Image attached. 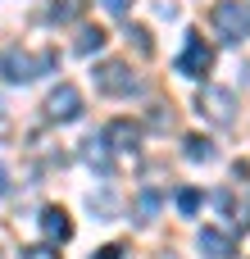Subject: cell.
Wrapping results in <instances>:
<instances>
[{
  "instance_id": "obj_2",
  "label": "cell",
  "mask_w": 250,
  "mask_h": 259,
  "mask_svg": "<svg viewBox=\"0 0 250 259\" xmlns=\"http://www.w3.org/2000/svg\"><path fill=\"white\" fill-rule=\"evenodd\" d=\"M59 64V55L55 50H41V55H27V50H5L0 55V73H5V82H32V77H41V73H50Z\"/></svg>"
},
{
  "instance_id": "obj_10",
  "label": "cell",
  "mask_w": 250,
  "mask_h": 259,
  "mask_svg": "<svg viewBox=\"0 0 250 259\" xmlns=\"http://www.w3.org/2000/svg\"><path fill=\"white\" fill-rule=\"evenodd\" d=\"M82 159H87L96 173H105V178L114 173V159H109V146H105V137H87V141H82Z\"/></svg>"
},
{
  "instance_id": "obj_17",
  "label": "cell",
  "mask_w": 250,
  "mask_h": 259,
  "mask_svg": "<svg viewBox=\"0 0 250 259\" xmlns=\"http://www.w3.org/2000/svg\"><path fill=\"white\" fill-rule=\"evenodd\" d=\"M23 259H64V255H59V246H55V241H46V246H27Z\"/></svg>"
},
{
  "instance_id": "obj_3",
  "label": "cell",
  "mask_w": 250,
  "mask_h": 259,
  "mask_svg": "<svg viewBox=\"0 0 250 259\" xmlns=\"http://www.w3.org/2000/svg\"><path fill=\"white\" fill-rule=\"evenodd\" d=\"M173 68H178L182 77H191V82L210 77V68H214V46H210L200 32H187V46H182V55H178Z\"/></svg>"
},
{
  "instance_id": "obj_1",
  "label": "cell",
  "mask_w": 250,
  "mask_h": 259,
  "mask_svg": "<svg viewBox=\"0 0 250 259\" xmlns=\"http://www.w3.org/2000/svg\"><path fill=\"white\" fill-rule=\"evenodd\" d=\"M210 23H214V32H219L228 46H241L250 36V5L246 0H214Z\"/></svg>"
},
{
  "instance_id": "obj_16",
  "label": "cell",
  "mask_w": 250,
  "mask_h": 259,
  "mask_svg": "<svg viewBox=\"0 0 250 259\" xmlns=\"http://www.w3.org/2000/svg\"><path fill=\"white\" fill-rule=\"evenodd\" d=\"M137 214H141V223H150V219L159 214V191H141V205H137Z\"/></svg>"
},
{
  "instance_id": "obj_21",
  "label": "cell",
  "mask_w": 250,
  "mask_h": 259,
  "mask_svg": "<svg viewBox=\"0 0 250 259\" xmlns=\"http://www.w3.org/2000/svg\"><path fill=\"white\" fill-rule=\"evenodd\" d=\"M0 196H9V173L0 168Z\"/></svg>"
},
{
  "instance_id": "obj_11",
  "label": "cell",
  "mask_w": 250,
  "mask_h": 259,
  "mask_svg": "<svg viewBox=\"0 0 250 259\" xmlns=\"http://www.w3.org/2000/svg\"><path fill=\"white\" fill-rule=\"evenodd\" d=\"M105 41H109V36H105V27H82V32H77V41H73V50H77V55H96Z\"/></svg>"
},
{
  "instance_id": "obj_14",
  "label": "cell",
  "mask_w": 250,
  "mask_h": 259,
  "mask_svg": "<svg viewBox=\"0 0 250 259\" xmlns=\"http://www.w3.org/2000/svg\"><path fill=\"white\" fill-rule=\"evenodd\" d=\"M182 146H187L182 155H187L191 164H200V159H214V141H210V137H187Z\"/></svg>"
},
{
  "instance_id": "obj_15",
  "label": "cell",
  "mask_w": 250,
  "mask_h": 259,
  "mask_svg": "<svg viewBox=\"0 0 250 259\" xmlns=\"http://www.w3.org/2000/svg\"><path fill=\"white\" fill-rule=\"evenodd\" d=\"M200 200H205V196H200V191H196V187H182V191H178V209H182V214H187V219H191V214H196V209H200Z\"/></svg>"
},
{
  "instance_id": "obj_20",
  "label": "cell",
  "mask_w": 250,
  "mask_h": 259,
  "mask_svg": "<svg viewBox=\"0 0 250 259\" xmlns=\"http://www.w3.org/2000/svg\"><path fill=\"white\" fill-rule=\"evenodd\" d=\"M100 5H105L109 14H123V9H128V0H100Z\"/></svg>"
},
{
  "instance_id": "obj_8",
  "label": "cell",
  "mask_w": 250,
  "mask_h": 259,
  "mask_svg": "<svg viewBox=\"0 0 250 259\" xmlns=\"http://www.w3.org/2000/svg\"><path fill=\"white\" fill-rule=\"evenodd\" d=\"M41 232H46V241L64 246V241L73 237V219H68V209H59V205H46V209H41Z\"/></svg>"
},
{
  "instance_id": "obj_4",
  "label": "cell",
  "mask_w": 250,
  "mask_h": 259,
  "mask_svg": "<svg viewBox=\"0 0 250 259\" xmlns=\"http://www.w3.org/2000/svg\"><path fill=\"white\" fill-rule=\"evenodd\" d=\"M82 109H87V105H82V91H77L73 82H59V87L46 96V118H50V123H77Z\"/></svg>"
},
{
  "instance_id": "obj_6",
  "label": "cell",
  "mask_w": 250,
  "mask_h": 259,
  "mask_svg": "<svg viewBox=\"0 0 250 259\" xmlns=\"http://www.w3.org/2000/svg\"><path fill=\"white\" fill-rule=\"evenodd\" d=\"M196 109L210 118V123H219V127H232V109H237V100H232V91H223V87H205L200 96H196Z\"/></svg>"
},
{
  "instance_id": "obj_18",
  "label": "cell",
  "mask_w": 250,
  "mask_h": 259,
  "mask_svg": "<svg viewBox=\"0 0 250 259\" xmlns=\"http://www.w3.org/2000/svg\"><path fill=\"white\" fill-rule=\"evenodd\" d=\"M9 137H14V118H9V114H5V109H0V146H5V141H9Z\"/></svg>"
},
{
  "instance_id": "obj_12",
  "label": "cell",
  "mask_w": 250,
  "mask_h": 259,
  "mask_svg": "<svg viewBox=\"0 0 250 259\" xmlns=\"http://www.w3.org/2000/svg\"><path fill=\"white\" fill-rule=\"evenodd\" d=\"M128 46L141 55V59H150L155 55V41H150V27H141V23H128Z\"/></svg>"
},
{
  "instance_id": "obj_19",
  "label": "cell",
  "mask_w": 250,
  "mask_h": 259,
  "mask_svg": "<svg viewBox=\"0 0 250 259\" xmlns=\"http://www.w3.org/2000/svg\"><path fill=\"white\" fill-rule=\"evenodd\" d=\"M96 259H123V246H100Z\"/></svg>"
},
{
  "instance_id": "obj_5",
  "label": "cell",
  "mask_w": 250,
  "mask_h": 259,
  "mask_svg": "<svg viewBox=\"0 0 250 259\" xmlns=\"http://www.w3.org/2000/svg\"><path fill=\"white\" fill-rule=\"evenodd\" d=\"M96 91H105V96H132L137 91V73L123 59H105L96 68Z\"/></svg>"
},
{
  "instance_id": "obj_13",
  "label": "cell",
  "mask_w": 250,
  "mask_h": 259,
  "mask_svg": "<svg viewBox=\"0 0 250 259\" xmlns=\"http://www.w3.org/2000/svg\"><path fill=\"white\" fill-rule=\"evenodd\" d=\"M82 14H87V0H55V9H50L55 23H77Z\"/></svg>"
},
{
  "instance_id": "obj_7",
  "label": "cell",
  "mask_w": 250,
  "mask_h": 259,
  "mask_svg": "<svg viewBox=\"0 0 250 259\" xmlns=\"http://www.w3.org/2000/svg\"><path fill=\"white\" fill-rule=\"evenodd\" d=\"M100 137H105L109 150H118V155H137V146H141V123H132V118H114Z\"/></svg>"
},
{
  "instance_id": "obj_9",
  "label": "cell",
  "mask_w": 250,
  "mask_h": 259,
  "mask_svg": "<svg viewBox=\"0 0 250 259\" xmlns=\"http://www.w3.org/2000/svg\"><path fill=\"white\" fill-rule=\"evenodd\" d=\"M200 250L210 259H237V241H232V232H223V228H200Z\"/></svg>"
}]
</instances>
